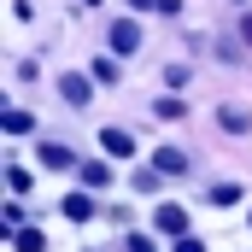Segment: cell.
<instances>
[{"label": "cell", "instance_id": "6da1fadb", "mask_svg": "<svg viewBox=\"0 0 252 252\" xmlns=\"http://www.w3.org/2000/svg\"><path fill=\"white\" fill-rule=\"evenodd\" d=\"M106 47H112L118 59H135V53H141V24H135V18H118V24L106 30Z\"/></svg>", "mask_w": 252, "mask_h": 252}, {"label": "cell", "instance_id": "7a4b0ae2", "mask_svg": "<svg viewBox=\"0 0 252 252\" xmlns=\"http://www.w3.org/2000/svg\"><path fill=\"white\" fill-rule=\"evenodd\" d=\"M153 223H158V235H170V241H176V235H188V211H182V205H170V199L153 211Z\"/></svg>", "mask_w": 252, "mask_h": 252}, {"label": "cell", "instance_id": "3957f363", "mask_svg": "<svg viewBox=\"0 0 252 252\" xmlns=\"http://www.w3.org/2000/svg\"><path fill=\"white\" fill-rule=\"evenodd\" d=\"M59 94H64V106H88L94 100V82L82 70H70V76H59Z\"/></svg>", "mask_w": 252, "mask_h": 252}, {"label": "cell", "instance_id": "277c9868", "mask_svg": "<svg viewBox=\"0 0 252 252\" xmlns=\"http://www.w3.org/2000/svg\"><path fill=\"white\" fill-rule=\"evenodd\" d=\"M100 147H106V158H135V135L129 129H100Z\"/></svg>", "mask_w": 252, "mask_h": 252}, {"label": "cell", "instance_id": "5b68a950", "mask_svg": "<svg viewBox=\"0 0 252 252\" xmlns=\"http://www.w3.org/2000/svg\"><path fill=\"white\" fill-rule=\"evenodd\" d=\"M41 164H47V170H70V164H76V153L59 147V141H41Z\"/></svg>", "mask_w": 252, "mask_h": 252}, {"label": "cell", "instance_id": "8992f818", "mask_svg": "<svg viewBox=\"0 0 252 252\" xmlns=\"http://www.w3.org/2000/svg\"><path fill=\"white\" fill-rule=\"evenodd\" d=\"M153 164H158L164 176H182V170H188V153H182V147H158V158H153Z\"/></svg>", "mask_w": 252, "mask_h": 252}, {"label": "cell", "instance_id": "52a82bcc", "mask_svg": "<svg viewBox=\"0 0 252 252\" xmlns=\"http://www.w3.org/2000/svg\"><path fill=\"white\" fill-rule=\"evenodd\" d=\"M64 217H70V223H88V217H94V199H88V193H64V205H59Z\"/></svg>", "mask_w": 252, "mask_h": 252}, {"label": "cell", "instance_id": "ba28073f", "mask_svg": "<svg viewBox=\"0 0 252 252\" xmlns=\"http://www.w3.org/2000/svg\"><path fill=\"white\" fill-rule=\"evenodd\" d=\"M0 129H6V135H30L35 118H30V112H18V106H6V112H0Z\"/></svg>", "mask_w": 252, "mask_h": 252}, {"label": "cell", "instance_id": "9c48e42d", "mask_svg": "<svg viewBox=\"0 0 252 252\" xmlns=\"http://www.w3.org/2000/svg\"><path fill=\"white\" fill-rule=\"evenodd\" d=\"M205 205H241V188L235 182H211L205 188Z\"/></svg>", "mask_w": 252, "mask_h": 252}, {"label": "cell", "instance_id": "30bf717a", "mask_svg": "<svg viewBox=\"0 0 252 252\" xmlns=\"http://www.w3.org/2000/svg\"><path fill=\"white\" fill-rule=\"evenodd\" d=\"M217 124H223V129H235V135H247L252 118H247V106H223V112H217Z\"/></svg>", "mask_w": 252, "mask_h": 252}, {"label": "cell", "instance_id": "8fae6325", "mask_svg": "<svg viewBox=\"0 0 252 252\" xmlns=\"http://www.w3.org/2000/svg\"><path fill=\"white\" fill-rule=\"evenodd\" d=\"M12 247H18V252H47V235H41V229H18Z\"/></svg>", "mask_w": 252, "mask_h": 252}, {"label": "cell", "instance_id": "7c38bea8", "mask_svg": "<svg viewBox=\"0 0 252 252\" xmlns=\"http://www.w3.org/2000/svg\"><path fill=\"white\" fill-rule=\"evenodd\" d=\"M82 182H88V188H106V182H112V164L88 158V164H82Z\"/></svg>", "mask_w": 252, "mask_h": 252}, {"label": "cell", "instance_id": "4fadbf2b", "mask_svg": "<svg viewBox=\"0 0 252 252\" xmlns=\"http://www.w3.org/2000/svg\"><path fill=\"white\" fill-rule=\"evenodd\" d=\"M6 188H12V193H30V170H24V164H6Z\"/></svg>", "mask_w": 252, "mask_h": 252}, {"label": "cell", "instance_id": "5bb4252c", "mask_svg": "<svg viewBox=\"0 0 252 252\" xmlns=\"http://www.w3.org/2000/svg\"><path fill=\"white\" fill-rule=\"evenodd\" d=\"M158 176H164V170H158V164H153V170H135V188H141V193H158V188H164V182H158Z\"/></svg>", "mask_w": 252, "mask_h": 252}, {"label": "cell", "instance_id": "9a60e30c", "mask_svg": "<svg viewBox=\"0 0 252 252\" xmlns=\"http://www.w3.org/2000/svg\"><path fill=\"white\" fill-rule=\"evenodd\" d=\"M94 82H118V53L112 59H94Z\"/></svg>", "mask_w": 252, "mask_h": 252}, {"label": "cell", "instance_id": "2e32d148", "mask_svg": "<svg viewBox=\"0 0 252 252\" xmlns=\"http://www.w3.org/2000/svg\"><path fill=\"white\" fill-rule=\"evenodd\" d=\"M176 252H205V241L199 235H176Z\"/></svg>", "mask_w": 252, "mask_h": 252}, {"label": "cell", "instance_id": "e0dca14e", "mask_svg": "<svg viewBox=\"0 0 252 252\" xmlns=\"http://www.w3.org/2000/svg\"><path fill=\"white\" fill-rule=\"evenodd\" d=\"M124 252H153V241H147V235H129V241H124Z\"/></svg>", "mask_w": 252, "mask_h": 252}, {"label": "cell", "instance_id": "ac0fdd59", "mask_svg": "<svg viewBox=\"0 0 252 252\" xmlns=\"http://www.w3.org/2000/svg\"><path fill=\"white\" fill-rule=\"evenodd\" d=\"M129 12H158V0H129Z\"/></svg>", "mask_w": 252, "mask_h": 252}, {"label": "cell", "instance_id": "d6986e66", "mask_svg": "<svg viewBox=\"0 0 252 252\" xmlns=\"http://www.w3.org/2000/svg\"><path fill=\"white\" fill-rule=\"evenodd\" d=\"M241 35H247V47H252V18H241Z\"/></svg>", "mask_w": 252, "mask_h": 252}, {"label": "cell", "instance_id": "ffe728a7", "mask_svg": "<svg viewBox=\"0 0 252 252\" xmlns=\"http://www.w3.org/2000/svg\"><path fill=\"white\" fill-rule=\"evenodd\" d=\"M82 6H94V0H82Z\"/></svg>", "mask_w": 252, "mask_h": 252}]
</instances>
